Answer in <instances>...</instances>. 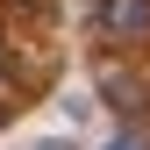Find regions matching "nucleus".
Returning <instances> with one entry per match:
<instances>
[{
  "label": "nucleus",
  "mask_w": 150,
  "mask_h": 150,
  "mask_svg": "<svg viewBox=\"0 0 150 150\" xmlns=\"http://www.w3.org/2000/svg\"><path fill=\"white\" fill-rule=\"evenodd\" d=\"M93 22H100V36L107 43H150V0H100L93 7Z\"/></svg>",
  "instance_id": "1"
},
{
  "label": "nucleus",
  "mask_w": 150,
  "mask_h": 150,
  "mask_svg": "<svg viewBox=\"0 0 150 150\" xmlns=\"http://www.w3.org/2000/svg\"><path fill=\"white\" fill-rule=\"evenodd\" d=\"M115 150H136V143H115Z\"/></svg>",
  "instance_id": "2"
},
{
  "label": "nucleus",
  "mask_w": 150,
  "mask_h": 150,
  "mask_svg": "<svg viewBox=\"0 0 150 150\" xmlns=\"http://www.w3.org/2000/svg\"><path fill=\"white\" fill-rule=\"evenodd\" d=\"M0 115H7V107H0Z\"/></svg>",
  "instance_id": "3"
}]
</instances>
